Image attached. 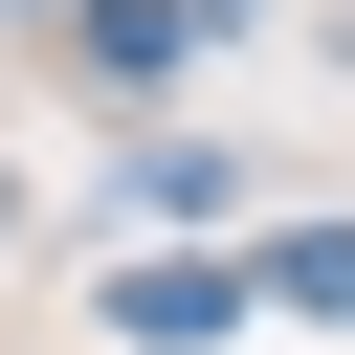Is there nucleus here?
<instances>
[{
	"label": "nucleus",
	"instance_id": "obj_1",
	"mask_svg": "<svg viewBox=\"0 0 355 355\" xmlns=\"http://www.w3.org/2000/svg\"><path fill=\"white\" fill-rule=\"evenodd\" d=\"M244 288H266V266H133V288H111V333L200 355V333H244Z\"/></svg>",
	"mask_w": 355,
	"mask_h": 355
},
{
	"label": "nucleus",
	"instance_id": "obj_2",
	"mask_svg": "<svg viewBox=\"0 0 355 355\" xmlns=\"http://www.w3.org/2000/svg\"><path fill=\"white\" fill-rule=\"evenodd\" d=\"M266 288H288V311H333V333H355V222H288V244H266Z\"/></svg>",
	"mask_w": 355,
	"mask_h": 355
},
{
	"label": "nucleus",
	"instance_id": "obj_3",
	"mask_svg": "<svg viewBox=\"0 0 355 355\" xmlns=\"http://www.w3.org/2000/svg\"><path fill=\"white\" fill-rule=\"evenodd\" d=\"M333 67H355V0H333Z\"/></svg>",
	"mask_w": 355,
	"mask_h": 355
}]
</instances>
